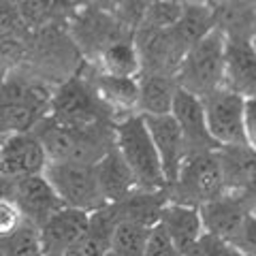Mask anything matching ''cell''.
Wrapping results in <instances>:
<instances>
[{"mask_svg":"<svg viewBox=\"0 0 256 256\" xmlns=\"http://www.w3.org/2000/svg\"><path fill=\"white\" fill-rule=\"evenodd\" d=\"M47 152L50 162L98 164L116 150V124L100 122L92 126H68L47 118L34 130Z\"/></svg>","mask_w":256,"mask_h":256,"instance_id":"obj_1","label":"cell"},{"mask_svg":"<svg viewBox=\"0 0 256 256\" xmlns=\"http://www.w3.org/2000/svg\"><path fill=\"white\" fill-rule=\"evenodd\" d=\"M56 88L24 70L2 75L0 88V124L2 134L34 132L52 116Z\"/></svg>","mask_w":256,"mask_h":256,"instance_id":"obj_2","label":"cell"},{"mask_svg":"<svg viewBox=\"0 0 256 256\" xmlns=\"http://www.w3.org/2000/svg\"><path fill=\"white\" fill-rule=\"evenodd\" d=\"M86 64L82 52L70 36L68 24H50L34 32L24 70L41 82L58 88L60 84L75 77Z\"/></svg>","mask_w":256,"mask_h":256,"instance_id":"obj_3","label":"cell"},{"mask_svg":"<svg viewBox=\"0 0 256 256\" xmlns=\"http://www.w3.org/2000/svg\"><path fill=\"white\" fill-rule=\"evenodd\" d=\"M68 30L86 62H96L116 43L134 38L132 32L126 30L116 18L114 2L77 4L73 18L68 22Z\"/></svg>","mask_w":256,"mask_h":256,"instance_id":"obj_4","label":"cell"},{"mask_svg":"<svg viewBox=\"0 0 256 256\" xmlns=\"http://www.w3.org/2000/svg\"><path fill=\"white\" fill-rule=\"evenodd\" d=\"M116 148L143 190H164L166 184L158 150L152 141L143 116L126 118L116 124Z\"/></svg>","mask_w":256,"mask_h":256,"instance_id":"obj_5","label":"cell"},{"mask_svg":"<svg viewBox=\"0 0 256 256\" xmlns=\"http://www.w3.org/2000/svg\"><path fill=\"white\" fill-rule=\"evenodd\" d=\"M228 188L224 182L218 150L188 156L180 171L178 182L166 188L169 203L196 207V210L224 196Z\"/></svg>","mask_w":256,"mask_h":256,"instance_id":"obj_6","label":"cell"},{"mask_svg":"<svg viewBox=\"0 0 256 256\" xmlns=\"http://www.w3.org/2000/svg\"><path fill=\"white\" fill-rule=\"evenodd\" d=\"M224 54H226V36L220 30L210 32L203 41L192 45L184 56L178 73L182 90L203 100L224 88Z\"/></svg>","mask_w":256,"mask_h":256,"instance_id":"obj_7","label":"cell"},{"mask_svg":"<svg viewBox=\"0 0 256 256\" xmlns=\"http://www.w3.org/2000/svg\"><path fill=\"white\" fill-rule=\"evenodd\" d=\"M52 120L68 126H92L100 122H114V114L102 102L90 77L82 70L60 84L54 92L52 100Z\"/></svg>","mask_w":256,"mask_h":256,"instance_id":"obj_8","label":"cell"},{"mask_svg":"<svg viewBox=\"0 0 256 256\" xmlns=\"http://www.w3.org/2000/svg\"><path fill=\"white\" fill-rule=\"evenodd\" d=\"M43 175L58 192L62 203L70 210L96 214L102 207H107L98 180H96V169L92 164L50 162Z\"/></svg>","mask_w":256,"mask_h":256,"instance_id":"obj_9","label":"cell"},{"mask_svg":"<svg viewBox=\"0 0 256 256\" xmlns=\"http://www.w3.org/2000/svg\"><path fill=\"white\" fill-rule=\"evenodd\" d=\"M2 201L13 203L22 218L38 228H43L56 214L66 207L45 175H32L22 182L2 184Z\"/></svg>","mask_w":256,"mask_h":256,"instance_id":"obj_10","label":"cell"},{"mask_svg":"<svg viewBox=\"0 0 256 256\" xmlns=\"http://www.w3.org/2000/svg\"><path fill=\"white\" fill-rule=\"evenodd\" d=\"M203 109L214 141L218 148L248 146L246 141V98L235 92L220 88L207 98H203Z\"/></svg>","mask_w":256,"mask_h":256,"instance_id":"obj_11","label":"cell"},{"mask_svg":"<svg viewBox=\"0 0 256 256\" xmlns=\"http://www.w3.org/2000/svg\"><path fill=\"white\" fill-rule=\"evenodd\" d=\"M50 158L36 132L2 134L0 148V184L22 182L32 175H43Z\"/></svg>","mask_w":256,"mask_h":256,"instance_id":"obj_12","label":"cell"},{"mask_svg":"<svg viewBox=\"0 0 256 256\" xmlns=\"http://www.w3.org/2000/svg\"><path fill=\"white\" fill-rule=\"evenodd\" d=\"M141 58V75L178 77L188 47L173 28L169 30H139L134 34Z\"/></svg>","mask_w":256,"mask_h":256,"instance_id":"obj_13","label":"cell"},{"mask_svg":"<svg viewBox=\"0 0 256 256\" xmlns=\"http://www.w3.org/2000/svg\"><path fill=\"white\" fill-rule=\"evenodd\" d=\"M84 73L90 77V82L94 84L102 102L114 114L116 124L126 118L139 116V79L107 75L90 62L84 64Z\"/></svg>","mask_w":256,"mask_h":256,"instance_id":"obj_14","label":"cell"},{"mask_svg":"<svg viewBox=\"0 0 256 256\" xmlns=\"http://www.w3.org/2000/svg\"><path fill=\"white\" fill-rule=\"evenodd\" d=\"M171 116L175 118V122H178L180 128H182L188 156L220 150L218 143H216L214 137H212L210 128H207V118H205V109H203L201 98L184 92L180 88Z\"/></svg>","mask_w":256,"mask_h":256,"instance_id":"obj_15","label":"cell"},{"mask_svg":"<svg viewBox=\"0 0 256 256\" xmlns=\"http://www.w3.org/2000/svg\"><path fill=\"white\" fill-rule=\"evenodd\" d=\"M146 124L150 128L152 141L158 150L160 162H162V171L166 184H175L180 178V171L188 158L186 143H184V134L180 124L175 122L173 116H158V118H146ZM166 186V188H169Z\"/></svg>","mask_w":256,"mask_h":256,"instance_id":"obj_16","label":"cell"},{"mask_svg":"<svg viewBox=\"0 0 256 256\" xmlns=\"http://www.w3.org/2000/svg\"><path fill=\"white\" fill-rule=\"evenodd\" d=\"M92 214L64 207L41 228L45 256H64L90 230Z\"/></svg>","mask_w":256,"mask_h":256,"instance_id":"obj_17","label":"cell"},{"mask_svg":"<svg viewBox=\"0 0 256 256\" xmlns=\"http://www.w3.org/2000/svg\"><path fill=\"white\" fill-rule=\"evenodd\" d=\"M224 88L246 100L256 96V45L252 41L226 38Z\"/></svg>","mask_w":256,"mask_h":256,"instance_id":"obj_18","label":"cell"},{"mask_svg":"<svg viewBox=\"0 0 256 256\" xmlns=\"http://www.w3.org/2000/svg\"><path fill=\"white\" fill-rule=\"evenodd\" d=\"M198 212L203 218L205 235L220 237L224 242H230L237 235V230L242 228L246 218L252 214L246 198L239 192H226L224 196L203 205Z\"/></svg>","mask_w":256,"mask_h":256,"instance_id":"obj_19","label":"cell"},{"mask_svg":"<svg viewBox=\"0 0 256 256\" xmlns=\"http://www.w3.org/2000/svg\"><path fill=\"white\" fill-rule=\"evenodd\" d=\"M158 226L171 237V242L178 246L182 254L190 252L205 235L203 218L196 207L166 203V207L160 214Z\"/></svg>","mask_w":256,"mask_h":256,"instance_id":"obj_20","label":"cell"},{"mask_svg":"<svg viewBox=\"0 0 256 256\" xmlns=\"http://www.w3.org/2000/svg\"><path fill=\"white\" fill-rule=\"evenodd\" d=\"M94 169H96V180H98L102 198H105L107 205H118L126 201L139 188L132 171L128 169L126 160L118 152V148L114 152H109L98 164H94Z\"/></svg>","mask_w":256,"mask_h":256,"instance_id":"obj_21","label":"cell"},{"mask_svg":"<svg viewBox=\"0 0 256 256\" xmlns=\"http://www.w3.org/2000/svg\"><path fill=\"white\" fill-rule=\"evenodd\" d=\"M180 92L178 77L141 75L139 77V116L158 118L171 116Z\"/></svg>","mask_w":256,"mask_h":256,"instance_id":"obj_22","label":"cell"},{"mask_svg":"<svg viewBox=\"0 0 256 256\" xmlns=\"http://www.w3.org/2000/svg\"><path fill=\"white\" fill-rule=\"evenodd\" d=\"M166 203H169L166 188L164 190L137 188L126 201L111 205V207H114V212L118 216V222L128 220V222L141 224V226H148V228H156L160 222V214H162Z\"/></svg>","mask_w":256,"mask_h":256,"instance_id":"obj_23","label":"cell"},{"mask_svg":"<svg viewBox=\"0 0 256 256\" xmlns=\"http://www.w3.org/2000/svg\"><path fill=\"white\" fill-rule=\"evenodd\" d=\"M216 30L235 41H256V2H212Z\"/></svg>","mask_w":256,"mask_h":256,"instance_id":"obj_24","label":"cell"},{"mask_svg":"<svg viewBox=\"0 0 256 256\" xmlns=\"http://www.w3.org/2000/svg\"><path fill=\"white\" fill-rule=\"evenodd\" d=\"M228 192H244L256 180V152L250 146H228L218 150Z\"/></svg>","mask_w":256,"mask_h":256,"instance_id":"obj_25","label":"cell"},{"mask_svg":"<svg viewBox=\"0 0 256 256\" xmlns=\"http://www.w3.org/2000/svg\"><path fill=\"white\" fill-rule=\"evenodd\" d=\"M173 30L178 32V36L188 50L198 41H203L210 32L216 30L212 2H184V15L178 26H173Z\"/></svg>","mask_w":256,"mask_h":256,"instance_id":"obj_26","label":"cell"},{"mask_svg":"<svg viewBox=\"0 0 256 256\" xmlns=\"http://www.w3.org/2000/svg\"><path fill=\"white\" fill-rule=\"evenodd\" d=\"M98 66L102 73L114 75V77H126V79H139L141 77V58L137 52V45L132 41L116 43L114 47L100 56L96 62H90Z\"/></svg>","mask_w":256,"mask_h":256,"instance_id":"obj_27","label":"cell"},{"mask_svg":"<svg viewBox=\"0 0 256 256\" xmlns=\"http://www.w3.org/2000/svg\"><path fill=\"white\" fill-rule=\"evenodd\" d=\"M152 230L141 224L120 220L111 235V254L114 256H146Z\"/></svg>","mask_w":256,"mask_h":256,"instance_id":"obj_28","label":"cell"},{"mask_svg":"<svg viewBox=\"0 0 256 256\" xmlns=\"http://www.w3.org/2000/svg\"><path fill=\"white\" fill-rule=\"evenodd\" d=\"M0 256H45L41 228L24 220L15 230L0 237Z\"/></svg>","mask_w":256,"mask_h":256,"instance_id":"obj_29","label":"cell"},{"mask_svg":"<svg viewBox=\"0 0 256 256\" xmlns=\"http://www.w3.org/2000/svg\"><path fill=\"white\" fill-rule=\"evenodd\" d=\"M184 15V2L178 0H156L148 4V13L139 30H169L178 26Z\"/></svg>","mask_w":256,"mask_h":256,"instance_id":"obj_30","label":"cell"},{"mask_svg":"<svg viewBox=\"0 0 256 256\" xmlns=\"http://www.w3.org/2000/svg\"><path fill=\"white\" fill-rule=\"evenodd\" d=\"M184 256H246V254H242L233 244L224 242V239H220V237L203 235L201 242Z\"/></svg>","mask_w":256,"mask_h":256,"instance_id":"obj_31","label":"cell"},{"mask_svg":"<svg viewBox=\"0 0 256 256\" xmlns=\"http://www.w3.org/2000/svg\"><path fill=\"white\" fill-rule=\"evenodd\" d=\"M228 244H233L246 256H256V216L254 214L248 216L246 222L242 224V228L237 230V235Z\"/></svg>","mask_w":256,"mask_h":256,"instance_id":"obj_32","label":"cell"},{"mask_svg":"<svg viewBox=\"0 0 256 256\" xmlns=\"http://www.w3.org/2000/svg\"><path fill=\"white\" fill-rule=\"evenodd\" d=\"M146 256H184V254L178 250V246L171 242V237L166 235L160 226H156L154 230H152Z\"/></svg>","mask_w":256,"mask_h":256,"instance_id":"obj_33","label":"cell"},{"mask_svg":"<svg viewBox=\"0 0 256 256\" xmlns=\"http://www.w3.org/2000/svg\"><path fill=\"white\" fill-rule=\"evenodd\" d=\"M22 222H24V218L18 212V207L9 201H0V230H2V235L15 230Z\"/></svg>","mask_w":256,"mask_h":256,"instance_id":"obj_34","label":"cell"},{"mask_svg":"<svg viewBox=\"0 0 256 256\" xmlns=\"http://www.w3.org/2000/svg\"><path fill=\"white\" fill-rule=\"evenodd\" d=\"M246 141L256 152V96L246 100Z\"/></svg>","mask_w":256,"mask_h":256,"instance_id":"obj_35","label":"cell"},{"mask_svg":"<svg viewBox=\"0 0 256 256\" xmlns=\"http://www.w3.org/2000/svg\"><path fill=\"white\" fill-rule=\"evenodd\" d=\"M239 194L246 198V203H248V207H250V212L256 216V180H254L244 192H239Z\"/></svg>","mask_w":256,"mask_h":256,"instance_id":"obj_36","label":"cell"},{"mask_svg":"<svg viewBox=\"0 0 256 256\" xmlns=\"http://www.w3.org/2000/svg\"><path fill=\"white\" fill-rule=\"evenodd\" d=\"M107 256H114V254H111V252H109V254H107Z\"/></svg>","mask_w":256,"mask_h":256,"instance_id":"obj_37","label":"cell"},{"mask_svg":"<svg viewBox=\"0 0 256 256\" xmlns=\"http://www.w3.org/2000/svg\"><path fill=\"white\" fill-rule=\"evenodd\" d=\"M254 45H256V41H254Z\"/></svg>","mask_w":256,"mask_h":256,"instance_id":"obj_38","label":"cell"}]
</instances>
